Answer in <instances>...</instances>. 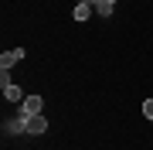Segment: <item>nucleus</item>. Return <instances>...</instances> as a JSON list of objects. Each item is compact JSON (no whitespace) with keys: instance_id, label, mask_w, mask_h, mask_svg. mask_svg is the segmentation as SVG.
I'll list each match as a JSON object with an SVG mask.
<instances>
[{"instance_id":"6e6552de","label":"nucleus","mask_w":153,"mask_h":150,"mask_svg":"<svg viewBox=\"0 0 153 150\" xmlns=\"http://www.w3.org/2000/svg\"><path fill=\"white\" fill-rule=\"evenodd\" d=\"M143 116L153 123V99H146V102H143Z\"/></svg>"},{"instance_id":"f257e3e1","label":"nucleus","mask_w":153,"mask_h":150,"mask_svg":"<svg viewBox=\"0 0 153 150\" xmlns=\"http://www.w3.org/2000/svg\"><path fill=\"white\" fill-rule=\"evenodd\" d=\"M17 61H24V48H10V51H4V55H0V72H10Z\"/></svg>"},{"instance_id":"0eeeda50","label":"nucleus","mask_w":153,"mask_h":150,"mask_svg":"<svg viewBox=\"0 0 153 150\" xmlns=\"http://www.w3.org/2000/svg\"><path fill=\"white\" fill-rule=\"evenodd\" d=\"M4 96H7V99H10V102H24V92L17 89L14 82H10V85H4Z\"/></svg>"},{"instance_id":"7ed1b4c3","label":"nucleus","mask_w":153,"mask_h":150,"mask_svg":"<svg viewBox=\"0 0 153 150\" xmlns=\"http://www.w3.org/2000/svg\"><path fill=\"white\" fill-rule=\"evenodd\" d=\"M41 106H44V99H41V96H24L21 113H24V116H38V113H41Z\"/></svg>"},{"instance_id":"423d86ee","label":"nucleus","mask_w":153,"mask_h":150,"mask_svg":"<svg viewBox=\"0 0 153 150\" xmlns=\"http://www.w3.org/2000/svg\"><path fill=\"white\" fill-rule=\"evenodd\" d=\"M92 14H95L92 4H75V14H71V17H75V21H88Z\"/></svg>"},{"instance_id":"1a4fd4ad","label":"nucleus","mask_w":153,"mask_h":150,"mask_svg":"<svg viewBox=\"0 0 153 150\" xmlns=\"http://www.w3.org/2000/svg\"><path fill=\"white\" fill-rule=\"evenodd\" d=\"M78 4H92V7H95V4H99V0H78Z\"/></svg>"},{"instance_id":"f03ea898","label":"nucleus","mask_w":153,"mask_h":150,"mask_svg":"<svg viewBox=\"0 0 153 150\" xmlns=\"http://www.w3.org/2000/svg\"><path fill=\"white\" fill-rule=\"evenodd\" d=\"M27 119H31V116H24V113L17 109V116L7 119V123H4V130H7V133H27Z\"/></svg>"},{"instance_id":"20e7f679","label":"nucleus","mask_w":153,"mask_h":150,"mask_svg":"<svg viewBox=\"0 0 153 150\" xmlns=\"http://www.w3.org/2000/svg\"><path fill=\"white\" fill-rule=\"evenodd\" d=\"M44 130H48V119H44L41 113H38V116H31V119H27V133H34V137H41Z\"/></svg>"},{"instance_id":"39448f33","label":"nucleus","mask_w":153,"mask_h":150,"mask_svg":"<svg viewBox=\"0 0 153 150\" xmlns=\"http://www.w3.org/2000/svg\"><path fill=\"white\" fill-rule=\"evenodd\" d=\"M112 10H116V0H99V4H95V14L102 17V21H109Z\"/></svg>"}]
</instances>
